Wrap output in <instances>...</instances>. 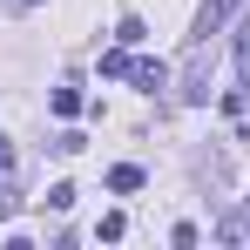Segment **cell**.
I'll return each mask as SVG.
<instances>
[{"label": "cell", "mask_w": 250, "mask_h": 250, "mask_svg": "<svg viewBox=\"0 0 250 250\" xmlns=\"http://www.w3.org/2000/svg\"><path fill=\"white\" fill-rule=\"evenodd\" d=\"M230 7H237V0H203V14H196V34H189V41H209V34L223 27V14H230Z\"/></svg>", "instance_id": "1"}, {"label": "cell", "mask_w": 250, "mask_h": 250, "mask_svg": "<svg viewBox=\"0 0 250 250\" xmlns=\"http://www.w3.org/2000/svg\"><path fill=\"white\" fill-rule=\"evenodd\" d=\"M128 82L156 95V88H169V68H163V61H135V68H128Z\"/></svg>", "instance_id": "2"}, {"label": "cell", "mask_w": 250, "mask_h": 250, "mask_svg": "<svg viewBox=\"0 0 250 250\" xmlns=\"http://www.w3.org/2000/svg\"><path fill=\"white\" fill-rule=\"evenodd\" d=\"M142 183H149V176H142L135 163H115V169H108V189H115V196H128V189H142Z\"/></svg>", "instance_id": "3"}, {"label": "cell", "mask_w": 250, "mask_h": 250, "mask_svg": "<svg viewBox=\"0 0 250 250\" xmlns=\"http://www.w3.org/2000/svg\"><path fill=\"white\" fill-rule=\"evenodd\" d=\"M128 68H135L128 47H108V54H102V75H108V82H128Z\"/></svg>", "instance_id": "4"}, {"label": "cell", "mask_w": 250, "mask_h": 250, "mask_svg": "<svg viewBox=\"0 0 250 250\" xmlns=\"http://www.w3.org/2000/svg\"><path fill=\"white\" fill-rule=\"evenodd\" d=\"M47 108H54V115H82V88H54Z\"/></svg>", "instance_id": "5"}, {"label": "cell", "mask_w": 250, "mask_h": 250, "mask_svg": "<svg viewBox=\"0 0 250 250\" xmlns=\"http://www.w3.org/2000/svg\"><path fill=\"white\" fill-rule=\"evenodd\" d=\"M122 230H128V216H122V209H108V216H102V223H95V237H102V244H115V237H122Z\"/></svg>", "instance_id": "6"}, {"label": "cell", "mask_w": 250, "mask_h": 250, "mask_svg": "<svg viewBox=\"0 0 250 250\" xmlns=\"http://www.w3.org/2000/svg\"><path fill=\"white\" fill-rule=\"evenodd\" d=\"M142 34H149V27H142L135 14H122V27H115V41H122V47H135V41H142Z\"/></svg>", "instance_id": "7"}, {"label": "cell", "mask_w": 250, "mask_h": 250, "mask_svg": "<svg viewBox=\"0 0 250 250\" xmlns=\"http://www.w3.org/2000/svg\"><path fill=\"white\" fill-rule=\"evenodd\" d=\"M0 216H14V189H7V176H0Z\"/></svg>", "instance_id": "8"}, {"label": "cell", "mask_w": 250, "mask_h": 250, "mask_svg": "<svg viewBox=\"0 0 250 250\" xmlns=\"http://www.w3.org/2000/svg\"><path fill=\"white\" fill-rule=\"evenodd\" d=\"M7 169H14V149H7V135H0V176H7Z\"/></svg>", "instance_id": "9"}, {"label": "cell", "mask_w": 250, "mask_h": 250, "mask_svg": "<svg viewBox=\"0 0 250 250\" xmlns=\"http://www.w3.org/2000/svg\"><path fill=\"white\" fill-rule=\"evenodd\" d=\"M27 7H34V0H27Z\"/></svg>", "instance_id": "10"}]
</instances>
